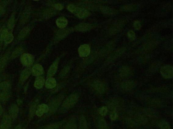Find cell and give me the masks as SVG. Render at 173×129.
Here are the masks:
<instances>
[{
	"label": "cell",
	"instance_id": "6da1fadb",
	"mask_svg": "<svg viewBox=\"0 0 173 129\" xmlns=\"http://www.w3.org/2000/svg\"><path fill=\"white\" fill-rule=\"evenodd\" d=\"M67 92L66 91L59 94L50 100L48 104H47L49 106V110L43 116V120L51 117L58 111L67 94Z\"/></svg>",
	"mask_w": 173,
	"mask_h": 129
},
{
	"label": "cell",
	"instance_id": "7a4b0ae2",
	"mask_svg": "<svg viewBox=\"0 0 173 129\" xmlns=\"http://www.w3.org/2000/svg\"><path fill=\"white\" fill-rule=\"evenodd\" d=\"M80 93L77 91H74L69 95L63 101L58 112L60 114H64L73 108L79 100Z\"/></svg>",
	"mask_w": 173,
	"mask_h": 129
},
{
	"label": "cell",
	"instance_id": "3957f363",
	"mask_svg": "<svg viewBox=\"0 0 173 129\" xmlns=\"http://www.w3.org/2000/svg\"><path fill=\"white\" fill-rule=\"evenodd\" d=\"M67 8L69 11L80 19H84L89 16V12L86 9L77 8L72 5H68Z\"/></svg>",
	"mask_w": 173,
	"mask_h": 129
},
{
	"label": "cell",
	"instance_id": "277c9868",
	"mask_svg": "<svg viewBox=\"0 0 173 129\" xmlns=\"http://www.w3.org/2000/svg\"><path fill=\"white\" fill-rule=\"evenodd\" d=\"M87 84L89 88L97 93L102 94L105 92V85L101 81L95 80Z\"/></svg>",
	"mask_w": 173,
	"mask_h": 129
},
{
	"label": "cell",
	"instance_id": "5b68a950",
	"mask_svg": "<svg viewBox=\"0 0 173 129\" xmlns=\"http://www.w3.org/2000/svg\"><path fill=\"white\" fill-rule=\"evenodd\" d=\"M62 127L63 129H78L76 118L74 116H71L67 119Z\"/></svg>",
	"mask_w": 173,
	"mask_h": 129
},
{
	"label": "cell",
	"instance_id": "8992f818",
	"mask_svg": "<svg viewBox=\"0 0 173 129\" xmlns=\"http://www.w3.org/2000/svg\"><path fill=\"white\" fill-rule=\"evenodd\" d=\"M13 39V35L9 33L7 29H4L0 32V41H4L5 44L10 43Z\"/></svg>",
	"mask_w": 173,
	"mask_h": 129
},
{
	"label": "cell",
	"instance_id": "52a82bcc",
	"mask_svg": "<svg viewBox=\"0 0 173 129\" xmlns=\"http://www.w3.org/2000/svg\"><path fill=\"white\" fill-rule=\"evenodd\" d=\"M20 60L22 64L25 66L30 67L33 63L34 58L32 55L26 53L22 55Z\"/></svg>",
	"mask_w": 173,
	"mask_h": 129
},
{
	"label": "cell",
	"instance_id": "ba28073f",
	"mask_svg": "<svg viewBox=\"0 0 173 129\" xmlns=\"http://www.w3.org/2000/svg\"><path fill=\"white\" fill-rule=\"evenodd\" d=\"M160 72L162 76L165 78L169 79L173 77V67L172 66L166 65L161 69Z\"/></svg>",
	"mask_w": 173,
	"mask_h": 129
},
{
	"label": "cell",
	"instance_id": "9c48e42d",
	"mask_svg": "<svg viewBox=\"0 0 173 129\" xmlns=\"http://www.w3.org/2000/svg\"><path fill=\"white\" fill-rule=\"evenodd\" d=\"M12 124V119L10 116L5 114L3 116L0 123V129H10Z\"/></svg>",
	"mask_w": 173,
	"mask_h": 129
},
{
	"label": "cell",
	"instance_id": "30bf717a",
	"mask_svg": "<svg viewBox=\"0 0 173 129\" xmlns=\"http://www.w3.org/2000/svg\"><path fill=\"white\" fill-rule=\"evenodd\" d=\"M40 99L38 98L34 100L31 103L29 110V120L31 121L36 114L38 107L39 105Z\"/></svg>",
	"mask_w": 173,
	"mask_h": 129
},
{
	"label": "cell",
	"instance_id": "8fae6325",
	"mask_svg": "<svg viewBox=\"0 0 173 129\" xmlns=\"http://www.w3.org/2000/svg\"><path fill=\"white\" fill-rule=\"evenodd\" d=\"M67 119H65L62 121L56 122L53 123L49 124L42 127H39L38 129H59L62 126Z\"/></svg>",
	"mask_w": 173,
	"mask_h": 129
},
{
	"label": "cell",
	"instance_id": "7c38bea8",
	"mask_svg": "<svg viewBox=\"0 0 173 129\" xmlns=\"http://www.w3.org/2000/svg\"><path fill=\"white\" fill-rule=\"evenodd\" d=\"M78 52L81 57H87L90 54V47L87 44H84L79 47L78 49Z\"/></svg>",
	"mask_w": 173,
	"mask_h": 129
},
{
	"label": "cell",
	"instance_id": "4fadbf2b",
	"mask_svg": "<svg viewBox=\"0 0 173 129\" xmlns=\"http://www.w3.org/2000/svg\"><path fill=\"white\" fill-rule=\"evenodd\" d=\"M133 71L132 69L128 66H125L121 67L119 70V73L122 77H128L131 76Z\"/></svg>",
	"mask_w": 173,
	"mask_h": 129
},
{
	"label": "cell",
	"instance_id": "5bb4252c",
	"mask_svg": "<svg viewBox=\"0 0 173 129\" xmlns=\"http://www.w3.org/2000/svg\"><path fill=\"white\" fill-rule=\"evenodd\" d=\"M31 72L34 76H41L44 73V69L41 65L37 64L33 66Z\"/></svg>",
	"mask_w": 173,
	"mask_h": 129
},
{
	"label": "cell",
	"instance_id": "9a60e30c",
	"mask_svg": "<svg viewBox=\"0 0 173 129\" xmlns=\"http://www.w3.org/2000/svg\"><path fill=\"white\" fill-rule=\"evenodd\" d=\"M19 111V110L16 104H13L11 106L9 109V115L12 120H14L16 118L18 114Z\"/></svg>",
	"mask_w": 173,
	"mask_h": 129
},
{
	"label": "cell",
	"instance_id": "2e32d148",
	"mask_svg": "<svg viewBox=\"0 0 173 129\" xmlns=\"http://www.w3.org/2000/svg\"><path fill=\"white\" fill-rule=\"evenodd\" d=\"M59 61L56 60L53 63L50 67L47 74V78L52 77L54 76L57 71Z\"/></svg>",
	"mask_w": 173,
	"mask_h": 129
},
{
	"label": "cell",
	"instance_id": "e0dca14e",
	"mask_svg": "<svg viewBox=\"0 0 173 129\" xmlns=\"http://www.w3.org/2000/svg\"><path fill=\"white\" fill-rule=\"evenodd\" d=\"M45 83V80L42 76L37 77L34 83V87L36 89H42Z\"/></svg>",
	"mask_w": 173,
	"mask_h": 129
},
{
	"label": "cell",
	"instance_id": "ac0fdd59",
	"mask_svg": "<svg viewBox=\"0 0 173 129\" xmlns=\"http://www.w3.org/2000/svg\"><path fill=\"white\" fill-rule=\"evenodd\" d=\"M57 83L55 78L49 77L47 78L45 83V86L47 89H52L56 86Z\"/></svg>",
	"mask_w": 173,
	"mask_h": 129
},
{
	"label": "cell",
	"instance_id": "d6986e66",
	"mask_svg": "<svg viewBox=\"0 0 173 129\" xmlns=\"http://www.w3.org/2000/svg\"><path fill=\"white\" fill-rule=\"evenodd\" d=\"M79 129H88V126L85 115H81L80 117L79 121Z\"/></svg>",
	"mask_w": 173,
	"mask_h": 129
},
{
	"label": "cell",
	"instance_id": "ffe728a7",
	"mask_svg": "<svg viewBox=\"0 0 173 129\" xmlns=\"http://www.w3.org/2000/svg\"><path fill=\"white\" fill-rule=\"evenodd\" d=\"M122 89L125 90H130L135 87V83L133 80H127L124 81L122 85Z\"/></svg>",
	"mask_w": 173,
	"mask_h": 129
},
{
	"label": "cell",
	"instance_id": "44dd1931",
	"mask_svg": "<svg viewBox=\"0 0 173 129\" xmlns=\"http://www.w3.org/2000/svg\"><path fill=\"white\" fill-rule=\"evenodd\" d=\"M68 83L67 81H64L56 84V86L54 88L50 91V93L53 94L58 93L61 90L63 89L68 84Z\"/></svg>",
	"mask_w": 173,
	"mask_h": 129
},
{
	"label": "cell",
	"instance_id": "7402d4cb",
	"mask_svg": "<svg viewBox=\"0 0 173 129\" xmlns=\"http://www.w3.org/2000/svg\"><path fill=\"white\" fill-rule=\"evenodd\" d=\"M56 23L59 28H64L67 26L68 24V21L67 19L65 18L60 17L56 20Z\"/></svg>",
	"mask_w": 173,
	"mask_h": 129
},
{
	"label": "cell",
	"instance_id": "603a6c76",
	"mask_svg": "<svg viewBox=\"0 0 173 129\" xmlns=\"http://www.w3.org/2000/svg\"><path fill=\"white\" fill-rule=\"evenodd\" d=\"M31 69L30 68L24 69L20 74V80L21 82H24L26 81L29 77L31 73Z\"/></svg>",
	"mask_w": 173,
	"mask_h": 129
},
{
	"label": "cell",
	"instance_id": "cb8c5ba5",
	"mask_svg": "<svg viewBox=\"0 0 173 129\" xmlns=\"http://www.w3.org/2000/svg\"><path fill=\"white\" fill-rule=\"evenodd\" d=\"M96 124L98 129H107V125L104 119L102 118L97 119Z\"/></svg>",
	"mask_w": 173,
	"mask_h": 129
},
{
	"label": "cell",
	"instance_id": "d4e9b609",
	"mask_svg": "<svg viewBox=\"0 0 173 129\" xmlns=\"http://www.w3.org/2000/svg\"><path fill=\"white\" fill-rule=\"evenodd\" d=\"M11 84L7 81L2 82L0 83V90L4 91H7L10 89Z\"/></svg>",
	"mask_w": 173,
	"mask_h": 129
},
{
	"label": "cell",
	"instance_id": "484cf974",
	"mask_svg": "<svg viewBox=\"0 0 173 129\" xmlns=\"http://www.w3.org/2000/svg\"><path fill=\"white\" fill-rule=\"evenodd\" d=\"M10 97V94L7 91L0 93V102H3L7 101Z\"/></svg>",
	"mask_w": 173,
	"mask_h": 129
},
{
	"label": "cell",
	"instance_id": "4316f807",
	"mask_svg": "<svg viewBox=\"0 0 173 129\" xmlns=\"http://www.w3.org/2000/svg\"><path fill=\"white\" fill-rule=\"evenodd\" d=\"M41 111L44 114H46L49 110V106L48 105L45 104H39L38 107L37 109Z\"/></svg>",
	"mask_w": 173,
	"mask_h": 129
},
{
	"label": "cell",
	"instance_id": "83f0119b",
	"mask_svg": "<svg viewBox=\"0 0 173 129\" xmlns=\"http://www.w3.org/2000/svg\"><path fill=\"white\" fill-rule=\"evenodd\" d=\"M89 24L83 23L79 25L77 27V29L80 31H84L88 30L90 27Z\"/></svg>",
	"mask_w": 173,
	"mask_h": 129
},
{
	"label": "cell",
	"instance_id": "f1b7e54d",
	"mask_svg": "<svg viewBox=\"0 0 173 129\" xmlns=\"http://www.w3.org/2000/svg\"><path fill=\"white\" fill-rule=\"evenodd\" d=\"M159 127L161 129H171V126L168 123L164 121L160 122L159 124Z\"/></svg>",
	"mask_w": 173,
	"mask_h": 129
},
{
	"label": "cell",
	"instance_id": "f546056e",
	"mask_svg": "<svg viewBox=\"0 0 173 129\" xmlns=\"http://www.w3.org/2000/svg\"><path fill=\"white\" fill-rule=\"evenodd\" d=\"M70 70V67H66L64 68L61 72L60 75H59V77L61 79H64L67 75Z\"/></svg>",
	"mask_w": 173,
	"mask_h": 129
},
{
	"label": "cell",
	"instance_id": "4dcf8cb0",
	"mask_svg": "<svg viewBox=\"0 0 173 129\" xmlns=\"http://www.w3.org/2000/svg\"><path fill=\"white\" fill-rule=\"evenodd\" d=\"M108 112V109L107 107L103 106L99 110V113L100 115L104 116L106 115Z\"/></svg>",
	"mask_w": 173,
	"mask_h": 129
},
{
	"label": "cell",
	"instance_id": "1f68e13d",
	"mask_svg": "<svg viewBox=\"0 0 173 129\" xmlns=\"http://www.w3.org/2000/svg\"><path fill=\"white\" fill-rule=\"evenodd\" d=\"M136 7L133 5H125L121 7V10L124 11H131L133 10L134 9L136 8Z\"/></svg>",
	"mask_w": 173,
	"mask_h": 129
},
{
	"label": "cell",
	"instance_id": "d6a6232c",
	"mask_svg": "<svg viewBox=\"0 0 173 129\" xmlns=\"http://www.w3.org/2000/svg\"><path fill=\"white\" fill-rule=\"evenodd\" d=\"M128 36L129 39L132 40H134L136 38V35H135V34L133 30H130L128 32Z\"/></svg>",
	"mask_w": 173,
	"mask_h": 129
},
{
	"label": "cell",
	"instance_id": "836d02e7",
	"mask_svg": "<svg viewBox=\"0 0 173 129\" xmlns=\"http://www.w3.org/2000/svg\"><path fill=\"white\" fill-rule=\"evenodd\" d=\"M134 26L135 29L137 30L140 29L141 26L140 22L138 20L135 21L134 23Z\"/></svg>",
	"mask_w": 173,
	"mask_h": 129
},
{
	"label": "cell",
	"instance_id": "e575fe53",
	"mask_svg": "<svg viewBox=\"0 0 173 129\" xmlns=\"http://www.w3.org/2000/svg\"><path fill=\"white\" fill-rule=\"evenodd\" d=\"M118 117V115L115 111H113L112 112L110 115V117L112 121H115L117 119Z\"/></svg>",
	"mask_w": 173,
	"mask_h": 129
},
{
	"label": "cell",
	"instance_id": "d590c367",
	"mask_svg": "<svg viewBox=\"0 0 173 129\" xmlns=\"http://www.w3.org/2000/svg\"><path fill=\"white\" fill-rule=\"evenodd\" d=\"M53 7L58 10H62L63 8V6L60 4H56L53 5Z\"/></svg>",
	"mask_w": 173,
	"mask_h": 129
},
{
	"label": "cell",
	"instance_id": "8d00e7d4",
	"mask_svg": "<svg viewBox=\"0 0 173 129\" xmlns=\"http://www.w3.org/2000/svg\"><path fill=\"white\" fill-rule=\"evenodd\" d=\"M14 24V21L13 18H11L9 20L8 23L9 28H12L13 27Z\"/></svg>",
	"mask_w": 173,
	"mask_h": 129
},
{
	"label": "cell",
	"instance_id": "74e56055",
	"mask_svg": "<svg viewBox=\"0 0 173 129\" xmlns=\"http://www.w3.org/2000/svg\"><path fill=\"white\" fill-rule=\"evenodd\" d=\"M5 61L4 59L0 61V71L2 70L3 68H4L5 64Z\"/></svg>",
	"mask_w": 173,
	"mask_h": 129
},
{
	"label": "cell",
	"instance_id": "f35d334b",
	"mask_svg": "<svg viewBox=\"0 0 173 129\" xmlns=\"http://www.w3.org/2000/svg\"><path fill=\"white\" fill-rule=\"evenodd\" d=\"M44 113L41 111L39 110H37L36 113V115L39 117H42Z\"/></svg>",
	"mask_w": 173,
	"mask_h": 129
},
{
	"label": "cell",
	"instance_id": "ab89813d",
	"mask_svg": "<svg viewBox=\"0 0 173 129\" xmlns=\"http://www.w3.org/2000/svg\"><path fill=\"white\" fill-rule=\"evenodd\" d=\"M5 13V10L1 6H0V15H3Z\"/></svg>",
	"mask_w": 173,
	"mask_h": 129
},
{
	"label": "cell",
	"instance_id": "60d3db41",
	"mask_svg": "<svg viewBox=\"0 0 173 129\" xmlns=\"http://www.w3.org/2000/svg\"><path fill=\"white\" fill-rule=\"evenodd\" d=\"M3 112V109L2 106L0 104V117L2 115Z\"/></svg>",
	"mask_w": 173,
	"mask_h": 129
},
{
	"label": "cell",
	"instance_id": "b9f144b4",
	"mask_svg": "<svg viewBox=\"0 0 173 129\" xmlns=\"http://www.w3.org/2000/svg\"><path fill=\"white\" fill-rule=\"evenodd\" d=\"M14 129H23L21 125L20 124H19Z\"/></svg>",
	"mask_w": 173,
	"mask_h": 129
},
{
	"label": "cell",
	"instance_id": "7bdbcfd3",
	"mask_svg": "<svg viewBox=\"0 0 173 129\" xmlns=\"http://www.w3.org/2000/svg\"><path fill=\"white\" fill-rule=\"evenodd\" d=\"M17 103L19 105H20L22 103V101L21 100L18 99L17 100Z\"/></svg>",
	"mask_w": 173,
	"mask_h": 129
},
{
	"label": "cell",
	"instance_id": "ee69618b",
	"mask_svg": "<svg viewBox=\"0 0 173 129\" xmlns=\"http://www.w3.org/2000/svg\"><path fill=\"white\" fill-rule=\"evenodd\" d=\"M23 129H24L23 128Z\"/></svg>",
	"mask_w": 173,
	"mask_h": 129
}]
</instances>
